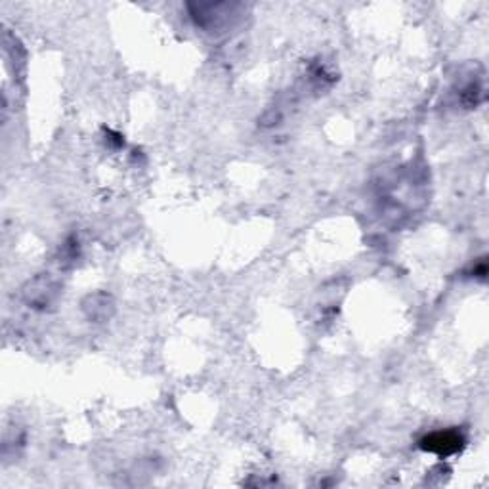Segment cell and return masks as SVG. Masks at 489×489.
<instances>
[{"mask_svg": "<svg viewBox=\"0 0 489 489\" xmlns=\"http://www.w3.org/2000/svg\"><path fill=\"white\" fill-rule=\"evenodd\" d=\"M240 4H230V3H199V4H190V16L195 21V25L201 27L205 31H222L226 30L232 21L240 16L237 10Z\"/></svg>", "mask_w": 489, "mask_h": 489, "instance_id": "6da1fadb", "label": "cell"}, {"mask_svg": "<svg viewBox=\"0 0 489 489\" xmlns=\"http://www.w3.org/2000/svg\"><path fill=\"white\" fill-rule=\"evenodd\" d=\"M60 297V283L50 274H40L33 277L23 289V300L30 308L48 310Z\"/></svg>", "mask_w": 489, "mask_h": 489, "instance_id": "7a4b0ae2", "label": "cell"}, {"mask_svg": "<svg viewBox=\"0 0 489 489\" xmlns=\"http://www.w3.org/2000/svg\"><path fill=\"white\" fill-rule=\"evenodd\" d=\"M418 447L442 459L459 453L465 447V436L459 430H434L418 440Z\"/></svg>", "mask_w": 489, "mask_h": 489, "instance_id": "3957f363", "label": "cell"}, {"mask_svg": "<svg viewBox=\"0 0 489 489\" xmlns=\"http://www.w3.org/2000/svg\"><path fill=\"white\" fill-rule=\"evenodd\" d=\"M82 312L90 319L100 324V321H107L115 312V302L107 292H94L82 300Z\"/></svg>", "mask_w": 489, "mask_h": 489, "instance_id": "277c9868", "label": "cell"}]
</instances>
